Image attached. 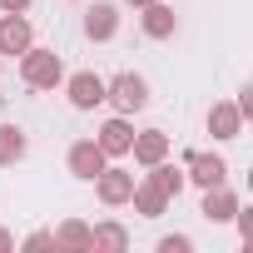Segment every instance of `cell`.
I'll return each mask as SVG.
<instances>
[{
  "mask_svg": "<svg viewBox=\"0 0 253 253\" xmlns=\"http://www.w3.org/2000/svg\"><path fill=\"white\" fill-rule=\"evenodd\" d=\"M94 144H99L109 159H124V154H129V144H134V124H129V114H109L99 129H94Z\"/></svg>",
  "mask_w": 253,
  "mask_h": 253,
  "instance_id": "cell-6",
  "label": "cell"
},
{
  "mask_svg": "<svg viewBox=\"0 0 253 253\" xmlns=\"http://www.w3.org/2000/svg\"><path fill=\"white\" fill-rule=\"evenodd\" d=\"M60 84H65L70 104H75V109H84V114L104 104V75H94V70H75V75H70V80H60Z\"/></svg>",
  "mask_w": 253,
  "mask_h": 253,
  "instance_id": "cell-4",
  "label": "cell"
},
{
  "mask_svg": "<svg viewBox=\"0 0 253 253\" xmlns=\"http://www.w3.org/2000/svg\"><path fill=\"white\" fill-rule=\"evenodd\" d=\"M0 65H5V55H0Z\"/></svg>",
  "mask_w": 253,
  "mask_h": 253,
  "instance_id": "cell-26",
  "label": "cell"
},
{
  "mask_svg": "<svg viewBox=\"0 0 253 253\" xmlns=\"http://www.w3.org/2000/svg\"><path fill=\"white\" fill-rule=\"evenodd\" d=\"M20 248H55V233L35 228V233H25V243H20Z\"/></svg>",
  "mask_w": 253,
  "mask_h": 253,
  "instance_id": "cell-21",
  "label": "cell"
},
{
  "mask_svg": "<svg viewBox=\"0 0 253 253\" xmlns=\"http://www.w3.org/2000/svg\"><path fill=\"white\" fill-rule=\"evenodd\" d=\"M209 134L218 139V144H228V139H238L243 134V114H238V104L233 99H213V109H209Z\"/></svg>",
  "mask_w": 253,
  "mask_h": 253,
  "instance_id": "cell-9",
  "label": "cell"
},
{
  "mask_svg": "<svg viewBox=\"0 0 253 253\" xmlns=\"http://www.w3.org/2000/svg\"><path fill=\"white\" fill-rule=\"evenodd\" d=\"M0 248H15V233L10 228H0Z\"/></svg>",
  "mask_w": 253,
  "mask_h": 253,
  "instance_id": "cell-23",
  "label": "cell"
},
{
  "mask_svg": "<svg viewBox=\"0 0 253 253\" xmlns=\"http://www.w3.org/2000/svg\"><path fill=\"white\" fill-rule=\"evenodd\" d=\"M35 0H0V15H25Z\"/></svg>",
  "mask_w": 253,
  "mask_h": 253,
  "instance_id": "cell-22",
  "label": "cell"
},
{
  "mask_svg": "<svg viewBox=\"0 0 253 253\" xmlns=\"http://www.w3.org/2000/svg\"><path fill=\"white\" fill-rule=\"evenodd\" d=\"M129 154H134V164H159V159H169V134L164 129H139L134 134V144H129Z\"/></svg>",
  "mask_w": 253,
  "mask_h": 253,
  "instance_id": "cell-13",
  "label": "cell"
},
{
  "mask_svg": "<svg viewBox=\"0 0 253 253\" xmlns=\"http://www.w3.org/2000/svg\"><path fill=\"white\" fill-rule=\"evenodd\" d=\"M144 179H149L164 199H179V194H184V184H189V179H184V164H169V159L149 164V174H144Z\"/></svg>",
  "mask_w": 253,
  "mask_h": 253,
  "instance_id": "cell-14",
  "label": "cell"
},
{
  "mask_svg": "<svg viewBox=\"0 0 253 253\" xmlns=\"http://www.w3.org/2000/svg\"><path fill=\"white\" fill-rule=\"evenodd\" d=\"M89 233H94V248H129V228H124V223H114V218L94 223Z\"/></svg>",
  "mask_w": 253,
  "mask_h": 253,
  "instance_id": "cell-18",
  "label": "cell"
},
{
  "mask_svg": "<svg viewBox=\"0 0 253 253\" xmlns=\"http://www.w3.org/2000/svg\"><path fill=\"white\" fill-rule=\"evenodd\" d=\"M124 5H134V10H139V5H149V0H124Z\"/></svg>",
  "mask_w": 253,
  "mask_h": 253,
  "instance_id": "cell-24",
  "label": "cell"
},
{
  "mask_svg": "<svg viewBox=\"0 0 253 253\" xmlns=\"http://www.w3.org/2000/svg\"><path fill=\"white\" fill-rule=\"evenodd\" d=\"M89 184H94V194H99L104 209H124V204H129V194H134V174L119 169V164H104Z\"/></svg>",
  "mask_w": 253,
  "mask_h": 253,
  "instance_id": "cell-3",
  "label": "cell"
},
{
  "mask_svg": "<svg viewBox=\"0 0 253 253\" xmlns=\"http://www.w3.org/2000/svg\"><path fill=\"white\" fill-rule=\"evenodd\" d=\"M55 248H65V253H89V248H94L89 223H84V218H65V223L55 228Z\"/></svg>",
  "mask_w": 253,
  "mask_h": 253,
  "instance_id": "cell-16",
  "label": "cell"
},
{
  "mask_svg": "<svg viewBox=\"0 0 253 253\" xmlns=\"http://www.w3.org/2000/svg\"><path fill=\"white\" fill-rule=\"evenodd\" d=\"M119 35V5H109V0H94V5L84 10V40L104 45Z\"/></svg>",
  "mask_w": 253,
  "mask_h": 253,
  "instance_id": "cell-8",
  "label": "cell"
},
{
  "mask_svg": "<svg viewBox=\"0 0 253 253\" xmlns=\"http://www.w3.org/2000/svg\"><path fill=\"white\" fill-rule=\"evenodd\" d=\"M35 45V30L25 15H0V55H25Z\"/></svg>",
  "mask_w": 253,
  "mask_h": 253,
  "instance_id": "cell-12",
  "label": "cell"
},
{
  "mask_svg": "<svg viewBox=\"0 0 253 253\" xmlns=\"http://www.w3.org/2000/svg\"><path fill=\"white\" fill-rule=\"evenodd\" d=\"M184 179L199 184V189H213V184H228V159L223 154H184Z\"/></svg>",
  "mask_w": 253,
  "mask_h": 253,
  "instance_id": "cell-5",
  "label": "cell"
},
{
  "mask_svg": "<svg viewBox=\"0 0 253 253\" xmlns=\"http://www.w3.org/2000/svg\"><path fill=\"white\" fill-rule=\"evenodd\" d=\"M65 5H80V0H65Z\"/></svg>",
  "mask_w": 253,
  "mask_h": 253,
  "instance_id": "cell-25",
  "label": "cell"
},
{
  "mask_svg": "<svg viewBox=\"0 0 253 253\" xmlns=\"http://www.w3.org/2000/svg\"><path fill=\"white\" fill-rule=\"evenodd\" d=\"M199 213H204L209 223H233V213H238V194H233L228 184H213V189H204Z\"/></svg>",
  "mask_w": 253,
  "mask_h": 253,
  "instance_id": "cell-11",
  "label": "cell"
},
{
  "mask_svg": "<svg viewBox=\"0 0 253 253\" xmlns=\"http://www.w3.org/2000/svg\"><path fill=\"white\" fill-rule=\"evenodd\" d=\"M104 104H114V114H139V109L149 104V80L134 75V70L104 80Z\"/></svg>",
  "mask_w": 253,
  "mask_h": 253,
  "instance_id": "cell-2",
  "label": "cell"
},
{
  "mask_svg": "<svg viewBox=\"0 0 253 253\" xmlns=\"http://www.w3.org/2000/svg\"><path fill=\"white\" fill-rule=\"evenodd\" d=\"M154 248H159V253H194V238H189V233H164Z\"/></svg>",
  "mask_w": 253,
  "mask_h": 253,
  "instance_id": "cell-19",
  "label": "cell"
},
{
  "mask_svg": "<svg viewBox=\"0 0 253 253\" xmlns=\"http://www.w3.org/2000/svg\"><path fill=\"white\" fill-rule=\"evenodd\" d=\"M25 154H30L25 129H20V124H0V169H15Z\"/></svg>",
  "mask_w": 253,
  "mask_h": 253,
  "instance_id": "cell-17",
  "label": "cell"
},
{
  "mask_svg": "<svg viewBox=\"0 0 253 253\" xmlns=\"http://www.w3.org/2000/svg\"><path fill=\"white\" fill-rule=\"evenodd\" d=\"M129 204H134V213H139V218H159V213H169V204H174V199H164V194H159L149 179H134Z\"/></svg>",
  "mask_w": 253,
  "mask_h": 253,
  "instance_id": "cell-15",
  "label": "cell"
},
{
  "mask_svg": "<svg viewBox=\"0 0 253 253\" xmlns=\"http://www.w3.org/2000/svg\"><path fill=\"white\" fill-rule=\"evenodd\" d=\"M20 80H25L30 89H55V84L65 80V60H60L55 50H45V45H30V50L20 55Z\"/></svg>",
  "mask_w": 253,
  "mask_h": 253,
  "instance_id": "cell-1",
  "label": "cell"
},
{
  "mask_svg": "<svg viewBox=\"0 0 253 253\" xmlns=\"http://www.w3.org/2000/svg\"><path fill=\"white\" fill-rule=\"evenodd\" d=\"M139 10H144L139 25H144L149 40H174V35H179V15H174V5H164V0H149V5H139Z\"/></svg>",
  "mask_w": 253,
  "mask_h": 253,
  "instance_id": "cell-10",
  "label": "cell"
},
{
  "mask_svg": "<svg viewBox=\"0 0 253 253\" xmlns=\"http://www.w3.org/2000/svg\"><path fill=\"white\" fill-rule=\"evenodd\" d=\"M233 223H238V238H243V243H253V209H243V204H238Z\"/></svg>",
  "mask_w": 253,
  "mask_h": 253,
  "instance_id": "cell-20",
  "label": "cell"
},
{
  "mask_svg": "<svg viewBox=\"0 0 253 253\" xmlns=\"http://www.w3.org/2000/svg\"><path fill=\"white\" fill-rule=\"evenodd\" d=\"M65 164H70V174H75V179H84V184H89V179L109 164V154H104L94 139H75V144H70V154H65Z\"/></svg>",
  "mask_w": 253,
  "mask_h": 253,
  "instance_id": "cell-7",
  "label": "cell"
}]
</instances>
